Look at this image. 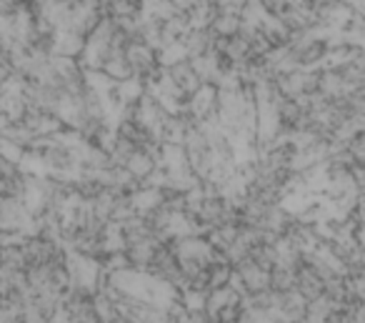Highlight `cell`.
I'll return each mask as SVG.
<instances>
[{
    "mask_svg": "<svg viewBox=\"0 0 365 323\" xmlns=\"http://www.w3.org/2000/svg\"><path fill=\"white\" fill-rule=\"evenodd\" d=\"M240 26H243V21H240L238 16H220L218 13V18L213 21L210 31L218 38H235V36H240Z\"/></svg>",
    "mask_w": 365,
    "mask_h": 323,
    "instance_id": "obj_9",
    "label": "cell"
},
{
    "mask_svg": "<svg viewBox=\"0 0 365 323\" xmlns=\"http://www.w3.org/2000/svg\"><path fill=\"white\" fill-rule=\"evenodd\" d=\"M345 306H348L350 316H353V323H365V301H360V298H350Z\"/></svg>",
    "mask_w": 365,
    "mask_h": 323,
    "instance_id": "obj_13",
    "label": "cell"
},
{
    "mask_svg": "<svg viewBox=\"0 0 365 323\" xmlns=\"http://www.w3.org/2000/svg\"><path fill=\"white\" fill-rule=\"evenodd\" d=\"M26 148L18 146V143L8 141V138H0V158L8 163H13V166H21V161L26 158Z\"/></svg>",
    "mask_w": 365,
    "mask_h": 323,
    "instance_id": "obj_11",
    "label": "cell"
},
{
    "mask_svg": "<svg viewBox=\"0 0 365 323\" xmlns=\"http://www.w3.org/2000/svg\"><path fill=\"white\" fill-rule=\"evenodd\" d=\"M86 36H81V33H73V31H58L56 38H53V56L58 58H73V61H78V58L83 56V51H86Z\"/></svg>",
    "mask_w": 365,
    "mask_h": 323,
    "instance_id": "obj_2",
    "label": "cell"
},
{
    "mask_svg": "<svg viewBox=\"0 0 365 323\" xmlns=\"http://www.w3.org/2000/svg\"><path fill=\"white\" fill-rule=\"evenodd\" d=\"M125 168L130 171V176L135 178V181H140V186H143V181H148V178L153 176V171L158 168V161L153 156H148L145 151H135V156L125 163Z\"/></svg>",
    "mask_w": 365,
    "mask_h": 323,
    "instance_id": "obj_6",
    "label": "cell"
},
{
    "mask_svg": "<svg viewBox=\"0 0 365 323\" xmlns=\"http://www.w3.org/2000/svg\"><path fill=\"white\" fill-rule=\"evenodd\" d=\"M130 203H133V208H135L138 216H150V213H155L158 208L165 203V191L140 186L135 193H130Z\"/></svg>",
    "mask_w": 365,
    "mask_h": 323,
    "instance_id": "obj_4",
    "label": "cell"
},
{
    "mask_svg": "<svg viewBox=\"0 0 365 323\" xmlns=\"http://www.w3.org/2000/svg\"><path fill=\"white\" fill-rule=\"evenodd\" d=\"M348 151H350V156H353V161H355V163L365 166V133L355 136L353 141L348 143Z\"/></svg>",
    "mask_w": 365,
    "mask_h": 323,
    "instance_id": "obj_12",
    "label": "cell"
},
{
    "mask_svg": "<svg viewBox=\"0 0 365 323\" xmlns=\"http://www.w3.org/2000/svg\"><path fill=\"white\" fill-rule=\"evenodd\" d=\"M350 278V296L365 301V273L360 276H348Z\"/></svg>",
    "mask_w": 365,
    "mask_h": 323,
    "instance_id": "obj_14",
    "label": "cell"
},
{
    "mask_svg": "<svg viewBox=\"0 0 365 323\" xmlns=\"http://www.w3.org/2000/svg\"><path fill=\"white\" fill-rule=\"evenodd\" d=\"M218 96H220V93H218V88H215V86H203L188 101L190 116H193L198 123L205 121V118H210V116H215V113H218Z\"/></svg>",
    "mask_w": 365,
    "mask_h": 323,
    "instance_id": "obj_1",
    "label": "cell"
},
{
    "mask_svg": "<svg viewBox=\"0 0 365 323\" xmlns=\"http://www.w3.org/2000/svg\"><path fill=\"white\" fill-rule=\"evenodd\" d=\"M103 73L108 78H113L115 83H123V81H130L135 73H133L130 63H128L125 53H118V56H108L106 66H103Z\"/></svg>",
    "mask_w": 365,
    "mask_h": 323,
    "instance_id": "obj_7",
    "label": "cell"
},
{
    "mask_svg": "<svg viewBox=\"0 0 365 323\" xmlns=\"http://www.w3.org/2000/svg\"><path fill=\"white\" fill-rule=\"evenodd\" d=\"M328 323H353V316H350L348 306H340V308H335V311L330 313Z\"/></svg>",
    "mask_w": 365,
    "mask_h": 323,
    "instance_id": "obj_15",
    "label": "cell"
},
{
    "mask_svg": "<svg viewBox=\"0 0 365 323\" xmlns=\"http://www.w3.org/2000/svg\"><path fill=\"white\" fill-rule=\"evenodd\" d=\"M295 291H298L308 303H313L325 293V281L303 261V266L298 268V286H295Z\"/></svg>",
    "mask_w": 365,
    "mask_h": 323,
    "instance_id": "obj_3",
    "label": "cell"
},
{
    "mask_svg": "<svg viewBox=\"0 0 365 323\" xmlns=\"http://www.w3.org/2000/svg\"><path fill=\"white\" fill-rule=\"evenodd\" d=\"M295 286H298V273L295 271L280 266V263L270 271V288H273V291L288 293V291H295Z\"/></svg>",
    "mask_w": 365,
    "mask_h": 323,
    "instance_id": "obj_8",
    "label": "cell"
},
{
    "mask_svg": "<svg viewBox=\"0 0 365 323\" xmlns=\"http://www.w3.org/2000/svg\"><path fill=\"white\" fill-rule=\"evenodd\" d=\"M320 93H323L328 101L348 98V86H345L343 73H338V71H323L320 73Z\"/></svg>",
    "mask_w": 365,
    "mask_h": 323,
    "instance_id": "obj_5",
    "label": "cell"
},
{
    "mask_svg": "<svg viewBox=\"0 0 365 323\" xmlns=\"http://www.w3.org/2000/svg\"><path fill=\"white\" fill-rule=\"evenodd\" d=\"M3 138H8V141H13V143H18V146H23L26 151H31V146L36 143V133L31 131V128L26 126V123H13L11 128L6 131V136Z\"/></svg>",
    "mask_w": 365,
    "mask_h": 323,
    "instance_id": "obj_10",
    "label": "cell"
}]
</instances>
